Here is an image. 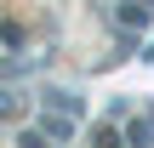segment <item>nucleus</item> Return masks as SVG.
Segmentation results:
<instances>
[{"mask_svg":"<svg viewBox=\"0 0 154 148\" xmlns=\"http://www.w3.org/2000/svg\"><path fill=\"white\" fill-rule=\"evenodd\" d=\"M23 108V97H11V91H0V114H17Z\"/></svg>","mask_w":154,"mask_h":148,"instance_id":"nucleus-1","label":"nucleus"}]
</instances>
